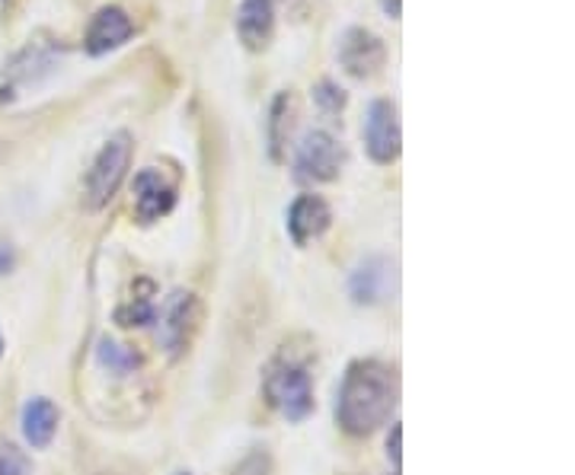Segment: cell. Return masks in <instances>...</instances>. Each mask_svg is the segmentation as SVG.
Here are the masks:
<instances>
[{
    "label": "cell",
    "mask_w": 575,
    "mask_h": 475,
    "mask_svg": "<svg viewBox=\"0 0 575 475\" xmlns=\"http://www.w3.org/2000/svg\"><path fill=\"white\" fill-rule=\"evenodd\" d=\"M396 406V374L381 360H355L339 389L336 415L349 434H371Z\"/></svg>",
    "instance_id": "cell-1"
},
{
    "label": "cell",
    "mask_w": 575,
    "mask_h": 475,
    "mask_svg": "<svg viewBox=\"0 0 575 475\" xmlns=\"http://www.w3.org/2000/svg\"><path fill=\"white\" fill-rule=\"evenodd\" d=\"M131 163V134L119 131L113 134L93 160L90 173L84 179V205L90 210L106 208L113 202V195L119 192L121 179L128 173Z\"/></svg>",
    "instance_id": "cell-2"
},
{
    "label": "cell",
    "mask_w": 575,
    "mask_h": 475,
    "mask_svg": "<svg viewBox=\"0 0 575 475\" xmlns=\"http://www.w3.org/2000/svg\"><path fill=\"white\" fill-rule=\"evenodd\" d=\"M339 64L349 77L355 80H371L381 74V67L387 64V48L381 42V35H374L364 26H352V30L342 32L339 39Z\"/></svg>",
    "instance_id": "cell-3"
},
{
    "label": "cell",
    "mask_w": 575,
    "mask_h": 475,
    "mask_svg": "<svg viewBox=\"0 0 575 475\" xmlns=\"http://www.w3.org/2000/svg\"><path fill=\"white\" fill-rule=\"evenodd\" d=\"M400 112L391 99H374L364 116V150L374 163L387 166L400 156Z\"/></svg>",
    "instance_id": "cell-4"
},
{
    "label": "cell",
    "mask_w": 575,
    "mask_h": 475,
    "mask_svg": "<svg viewBox=\"0 0 575 475\" xmlns=\"http://www.w3.org/2000/svg\"><path fill=\"white\" fill-rule=\"evenodd\" d=\"M298 179L304 182H330L342 170V148L330 131H307L298 144L295 160Z\"/></svg>",
    "instance_id": "cell-5"
},
{
    "label": "cell",
    "mask_w": 575,
    "mask_h": 475,
    "mask_svg": "<svg viewBox=\"0 0 575 475\" xmlns=\"http://www.w3.org/2000/svg\"><path fill=\"white\" fill-rule=\"evenodd\" d=\"M266 392H269V402L288 421H304L313 412V387L301 367H288V364L278 367L266 384Z\"/></svg>",
    "instance_id": "cell-6"
},
{
    "label": "cell",
    "mask_w": 575,
    "mask_h": 475,
    "mask_svg": "<svg viewBox=\"0 0 575 475\" xmlns=\"http://www.w3.org/2000/svg\"><path fill=\"white\" fill-rule=\"evenodd\" d=\"M131 32H135V23H131V17L121 7H116V3L99 7L93 13L87 32H84V52L90 58H103V55L121 48L131 39Z\"/></svg>",
    "instance_id": "cell-7"
},
{
    "label": "cell",
    "mask_w": 575,
    "mask_h": 475,
    "mask_svg": "<svg viewBox=\"0 0 575 475\" xmlns=\"http://www.w3.org/2000/svg\"><path fill=\"white\" fill-rule=\"evenodd\" d=\"M199 300L185 291H177L173 298L167 300L163 313H160V342L170 355H180L182 348L189 345L192 332L199 326Z\"/></svg>",
    "instance_id": "cell-8"
},
{
    "label": "cell",
    "mask_w": 575,
    "mask_h": 475,
    "mask_svg": "<svg viewBox=\"0 0 575 475\" xmlns=\"http://www.w3.org/2000/svg\"><path fill=\"white\" fill-rule=\"evenodd\" d=\"M177 205V192L157 170H141L135 176V217L141 224H153L167 217Z\"/></svg>",
    "instance_id": "cell-9"
},
{
    "label": "cell",
    "mask_w": 575,
    "mask_h": 475,
    "mask_svg": "<svg viewBox=\"0 0 575 475\" xmlns=\"http://www.w3.org/2000/svg\"><path fill=\"white\" fill-rule=\"evenodd\" d=\"M275 32V0H241L237 35L246 52H266Z\"/></svg>",
    "instance_id": "cell-10"
},
{
    "label": "cell",
    "mask_w": 575,
    "mask_h": 475,
    "mask_svg": "<svg viewBox=\"0 0 575 475\" xmlns=\"http://www.w3.org/2000/svg\"><path fill=\"white\" fill-rule=\"evenodd\" d=\"M333 220L330 205L320 195H298L288 208V234L295 246H307L310 239L323 237Z\"/></svg>",
    "instance_id": "cell-11"
},
{
    "label": "cell",
    "mask_w": 575,
    "mask_h": 475,
    "mask_svg": "<svg viewBox=\"0 0 575 475\" xmlns=\"http://www.w3.org/2000/svg\"><path fill=\"white\" fill-rule=\"evenodd\" d=\"M58 48L55 45H30V48H23L17 58L7 64V89L13 93V89L26 87V84H35L42 74H49L52 67H58ZM7 89H0V96L7 93Z\"/></svg>",
    "instance_id": "cell-12"
},
{
    "label": "cell",
    "mask_w": 575,
    "mask_h": 475,
    "mask_svg": "<svg viewBox=\"0 0 575 475\" xmlns=\"http://www.w3.org/2000/svg\"><path fill=\"white\" fill-rule=\"evenodd\" d=\"M295 121H298V96L291 89H281L273 99V109H269V150H273V160H281L285 144L291 141Z\"/></svg>",
    "instance_id": "cell-13"
},
{
    "label": "cell",
    "mask_w": 575,
    "mask_h": 475,
    "mask_svg": "<svg viewBox=\"0 0 575 475\" xmlns=\"http://www.w3.org/2000/svg\"><path fill=\"white\" fill-rule=\"evenodd\" d=\"M58 431V409L49 399H30L23 409V434L35 450H45Z\"/></svg>",
    "instance_id": "cell-14"
},
{
    "label": "cell",
    "mask_w": 575,
    "mask_h": 475,
    "mask_svg": "<svg viewBox=\"0 0 575 475\" xmlns=\"http://www.w3.org/2000/svg\"><path fill=\"white\" fill-rule=\"evenodd\" d=\"M387 288H391V262L384 259H368L355 278H352V294L359 303H377V300L387 298Z\"/></svg>",
    "instance_id": "cell-15"
},
{
    "label": "cell",
    "mask_w": 575,
    "mask_h": 475,
    "mask_svg": "<svg viewBox=\"0 0 575 475\" xmlns=\"http://www.w3.org/2000/svg\"><path fill=\"white\" fill-rule=\"evenodd\" d=\"M96 357H99V364L103 367H109L113 374H131L138 364H141V357L135 355V352H128V348H121L116 342H109V338H103L99 342V348H96Z\"/></svg>",
    "instance_id": "cell-16"
},
{
    "label": "cell",
    "mask_w": 575,
    "mask_h": 475,
    "mask_svg": "<svg viewBox=\"0 0 575 475\" xmlns=\"http://www.w3.org/2000/svg\"><path fill=\"white\" fill-rule=\"evenodd\" d=\"M153 288H148V294H141V298H135L131 303H125L119 306V313H116V320H119L121 326H148L157 320V310H153Z\"/></svg>",
    "instance_id": "cell-17"
},
{
    "label": "cell",
    "mask_w": 575,
    "mask_h": 475,
    "mask_svg": "<svg viewBox=\"0 0 575 475\" xmlns=\"http://www.w3.org/2000/svg\"><path fill=\"white\" fill-rule=\"evenodd\" d=\"M313 99H317V106H320L323 112H330V116H339V112L345 109V89L336 87L333 80H320V84L313 87Z\"/></svg>",
    "instance_id": "cell-18"
},
{
    "label": "cell",
    "mask_w": 575,
    "mask_h": 475,
    "mask_svg": "<svg viewBox=\"0 0 575 475\" xmlns=\"http://www.w3.org/2000/svg\"><path fill=\"white\" fill-rule=\"evenodd\" d=\"M0 475H30V460L20 446L0 444Z\"/></svg>",
    "instance_id": "cell-19"
},
{
    "label": "cell",
    "mask_w": 575,
    "mask_h": 475,
    "mask_svg": "<svg viewBox=\"0 0 575 475\" xmlns=\"http://www.w3.org/2000/svg\"><path fill=\"white\" fill-rule=\"evenodd\" d=\"M400 438H403V431L396 424L394 431H391V441H387V456H391V463L396 466V473H400Z\"/></svg>",
    "instance_id": "cell-20"
},
{
    "label": "cell",
    "mask_w": 575,
    "mask_h": 475,
    "mask_svg": "<svg viewBox=\"0 0 575 475\" xmlns=\"http://www.w3.org/2000/svg\"><path fill=\"white\" fill-rule=\"evenodd\" d=\"M381 3V10L391 17V20H400V13H403V7H400V0H377Z\"/></svg>",
    "instance_id": "cell-21"
},
{
    "label": "cell",
    "mask_w": 575,
    "mask_h": 475,
    "mask_svg": "<svg viewBox=\"0 0 575 475\" xmlns=\"http://www.w3.org/2000/svg\"><path fill=\"white\" fill-rule=\"evenodd\" d=\"M13 268V252L7 246H0V274H7Z\"/></svg>",
    "instance_id": "cell-22"
},
{
    "label": "cell",
    "mask_w": 575,
    "mask_h": 475,
    "mask_svg": "<svg viewBox=\"0 0 575 475\" xmlns=\"http://www.w3.org/2000/svg\"><path fill=\"white\" fill-rule=\"evenodd\" d=\"M20 3H23V0H0V13H3V20H7V17H13Z\"/></svg>",
    "instance_id": "cell-23"
},
{
    "label": "cell",
    "mask_w": 575,
    "mask_h": 475,
    "mask_svg": "<svg viewBox=\"0 0 575 475\" xmlns=\"http://www.w3.org/2000/svg\"><path fill=\"white\" fill-rule=\"evenodd\" d=\"M0 355H3V338H0Z\"/></svg>",
    "instance_id": "cell-24"
},
{
    "label": "cell",
    "mask_w": 575,
    "mask_h": 475,
    "mask_svg": "<svg viewBox=\"0 0 575 475\" xmlns=\"http://www.w3.org/2000/svg\"><path fill=\"white\" fill-rule=\"evenodd\" d=\"M177 475H189V473H177Z\"/></svg>",
    "instance_id": "cell-25"
},
{
    "label": "cell",
    "mask_w": 575,
    "mask_h": 475,
    "mask_svg": "<svg viewBox=\"0 0 575 475\" xmlns=\"http://www.w3.org/2000/svg\"><path fill=\"white\" fill-rule=\"evenodd\" d=\"M396 475H400V473H396Z\"/></svg>",
    "instance_id": "cell-26"
}]
</instances>
